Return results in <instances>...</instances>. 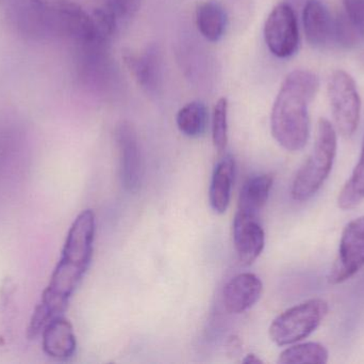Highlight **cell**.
I'll use <instances>...</instances> for the list:
<instances>
[{
  "mask_svg": "<svg viewBox=\"0 0 364 364\" xmlns=\"http://www.w3.org/2000/svg\"><path fill=\"white\" fill-rule=\"evenodd\" d=\"M95 231V214L92 209H85L73 222L59 263L32 314L28 328L30 339L41 335L50 321L65 311L91 264Z\"/></svg>",
  "mask_w": 364,
  "mask_h": 364,
  "instance_id": "6da1fadb",
  "label": "cell"
},
{
  "mask_svg": "<svg viewBox=\"0 0 364 364\" xmlns=\"http://www.w3.org/2000/svg\"><path fill=\"white\" fill-rule=\"evenodd\" d=\"M320 88L314 73L295 70L280 85L271 113V130L280 147L289 152L303 150L310 136L309 106Z\"/></svg>",
  "mask_w": 364,
  "mask_h": 364,
  "instance_id": "7a4b0ae2",
  "label": "cell"
},
{
  "mask_svg": "<svg viewBox=\"0 0 364 364\" xmlns=\"http://www.w3.org/2000/svg\"><path fill=\"white\" fill-rule=\"evenodd\" d=\"M337 149V130L328 120L321 118L314 150L293 181L291 188L293 200L306 202L318 194L333 170Z\"/></svg>",
  "mask_w": 364,
  "mask_h": 364,
  "instance_id": "3957f363",
  "label": "cell"
},
{
  "mask_svg": "<svg viewBox=\"0 0 364 364\" xmlns=\"http://www.w3.org/2000/svg\"><path fill=\"white\" fill-rule=\"evenodd\" d=\"M322 298H312L282 312L269 326V338L278 346L292 345L311 336L328 314Z\"/></svg>",
  "mask_w": 364,
  "mask_h": 364,
  "instance_id": "277c9868",
  "label": "cell"
},
{
  "mask_svg": "<svg viewBox=\"0 0 364 364\" xmlns=\"http://www.w3.org/2000/svg\"><path fill=\"white\" fill-rule=\"evenodd\" d=\"M327 94L336 130L350 138L356 132L361 117V98L356 81L346 71H335L329 77Z\"/></svg>",
  "mask_w": 364,
  "mask_h": 364,
  "instance_id": "5b68a950",
  "label": "cell"
},
{
  "mask_svg": "<svg viewBox=\"0 0 364 364\" xmlns=\"http://www.w3.org/2000/svg\"><path fill=\"white\" fill-rule=\"evenodd\" d=\"M364 267V216L346 224L342 231L339 252L328 275L333 286L352 279Z\"/></svg>",
  "mask_w": 364,
  "mask_h": 364,
  "instance_id": "8992f818",
  "label": "cell"
},
{
  "mask_svg": "<svg viewBox=\"0 0 364 364\" xmlns=\"http://www.w3.org/2000/svg\"><path fill=\"white\" fill-rule=\"evenodd\" d=\"M264 38L269 51L278 58H289L299 45V23L292 6L279 4L271 11L264 25Z\"/></svg>",
  "mask_w": 364,
  "mask_h": 364,
  "instance_id": "52a82bcc",
  "label": "cell"
},
{
  "mask_svg": "<svg viewBox=\"0 0 364 364\" xmlns=\"http://www.w3.org/2000/svg\"><path fill=\"white\" fill-rule=\"evenodd\" d=\"M119 154V177L128 192H136L142 183L143 160L138 134L129 122H122L115 130Z\"/></svg>",
  "mask_w": 364,
  "mask_h": 364,
  "instance_id": "ba28073f",
  "label": "cell"
},
{
  "mask_svg": "<svg viewBox=\"0 0 364 364\" xmlns=\"http://www.w3.org/2000/svg\"><path fill=\"white\" fill-rule=\"evenodd\" d=\"M233 244L240 262L250 265L262 254L265 234L257 216L237 212L233 219Z\"/></svg>",
  "mask_w": 364,
  "mask_h": 364,
  "instance_id": "9c48e42d",
  "label": "cell"
},
{
  "mask_svg": "<svg viewBox=\"0 0 364 364\" xmlns=\"http://www.w3.org/2000/svg\"><path fill=\"white\" fill-rule=\"evenodd\" d=\"M262 291L260 278L254 274H240L225 286L223 292L225 308L229 313H244L258 303Z\"/></svg>",
  "mask_w": 364,
  "mask_h": 364,
  "instance_id": "30bf717a",
  "label": "cell"
},
{
  "mask_svg": "<svg viewBox=\"0 0 364 364\" xmlns=\"http://www.w3.org/2000/svg\"><path fill=\"white\" fill-rule=\"evenodd\" d=\"M124 59L139 85L147 93H156L162 79V55L160 49L151 45L141 53H126Z\"/></svg>",
  "mask_w": 364,
  "mask_h": 364,
  "instance_id": "8fae6325",
  "label": "cell"
},
{
  "mask_svg": "<svg viewBox=\"0 0 364 364\" xmlns=\"http://www.w3.org/2000/svg\"><path fill=\"white\" fill-rule=\"evenodd\" d=\"M43 350L50 358L68 360L76 352L77 342L72 324L63 316H58L42 331Z\"/></svg>",
  "mask_w": 364,
  "mask_h": 364,
  "instance_id": "7c38bea8",
  "label": "cell"
},
{
  "mask_svg": "<svg viewBox=\"0 0 364 364\" xmlns=\"http://www.w3.org/2000/svg\"><path fill=\"white\" fill-rule=\"evenodd\" d=\"M306 38L311 46L320 48L333 38L335 19L318 0H308L303 12Z\"/></svg>",
  "mask_w": 364,
  "mask_h": 364,
  "instance_id": "4fadbf2b",
  "label": "cell"
},
{
  "mask_svg": "<svg viewBox=\"0 0 364 364\" xmlns=\"http://www.w3.org/2000/svg\"><path fill=\"white\" fill-rule=\"evenodd\" d=\"M235 175V162L231 155L223 157L214 168L209 189V201L215 213L224 214L228 209Z\"/></svg>",
  "mask_w": 364,
  "mask_h": 364,
  "instance_id": "5bb4252c",
  "label": "cell"
},
{
  "mask_svg": "<svg viewBox=\"0 0 364 364\" xmlns=\"http://www.w3.org/2000/svg\"><path fill=\"white\" fill-rule=\"evenodd\" d=\"M273 183L274 177L271 175H257L250 177L240 192L237 211L257 216L267 204Z\"/></svg>",
  "mask_w": 364,
  "mask_h": 364,
  "instance_id": "9a60e30c",
  "label": "cell"
},
{
  "mask_svg": "<svg viewBox=\"0 0 364 364\" xmlns=\"http://www.w3.org/2000/svg\"><path fill=\"white\" fill-rule=\"evenodd\" d=\"M196 26L205 40L218 42L226 32V11L214 0L201 2L196 9Z\"/></svg>",
  "mask_w": 364,
  "mask_h": 364,
  "instance_id": "2e32d148",
  "label": "cell"
},
{
  "mask_svg": "<svg viewBox=\"0 0 364 364\" xmlns=\"http://www.w3.org/2000/svg\"><path fill=\"white\" fill-rule=\"evenodd\" d=\"M208 119L207 106L200 100H193L184 105L177 113V128L184 136L198 138L207 130Z\"/></svg>",
  "mask_w": 364,
  "mask_h": 364,
  "instance_id": "e0dca14e",
  "label": "cell"
},
{
  "mask_svg": "<svg viewBox=\"0 0 364 364\" xmlns=\"http://www.w3.org/2000/svg\"><path fill=\"white\" fill-rule=\"evenodd\" d=\"M364 201V137L360 157L350 179L338 196V207L343 211L355 209Z\"/></svg>",
  "mask_w": 364,
  "mask_h": 364,
  "instance_id": "ac0fdd59",
  "label": "cell"
},
{
  "mask_svg": "<svg viewBox=\"0 0 364 364\" xmlns=\"http://www.w3.org/2000/svg\"><path fill=\"white\" fill-rule=\"evenodd\" d=\"M329 353L323 344L316 342L297 344L287 348L280 354L278 363H328Z\"/></svg>",
  "mask_w": 364,
  "mask_h": 364,
  "instance_id": "d6986e66",
  "label": "cell"
},
{
  "mask_svg": "<svg viewBox=\"0 0 364 364\" xmlns=\"http://www.w3.org/2000/svg\"><path fill=\"white\" fill-rule=\"evenodd\" d=\"M212 140L218 152L222 153L228 143V100L220 98L212 115Z\"/></svg>",
  "mask_w": 364,
  "mask_h": 364,
  "instance_id": "ffe728a7",
  "label": "cell"
},
{
  "mask_svg": "<svg viewBox=\"0 0 364 364\" xmlns=\"http://www.w3.org/2000/svg\"><path fill=\"white\" fill-rule=\"evenodd\" d=\"M343 1L344 14L353 24L360 36H364V0H342Z\"/></svg>",
  "mask_w": 364,
  "mask_h": 364,
  "instance_id": "44dd1931",
  "label": "cell"
},
{
  "mask_svg": "<svg viewBox=\"0 0 364 364\" xmlns=\"http://www.w3.org/2000/svg\"><path fill=\"white\" fill-rule=\"evenodd\" d=\"M142 0H107V6L117 15V19L134 16L141 6Z\"/></svg>",
  "mask_w": 364,
  "mask_h": 364,
  "instance_id": "7402d4cb",
  "label": "cell"
},
{
  "mask_svg": "<svg viewBox=\"0 0 364 364\" xmlns=\"http://www.w3.org/2000/svg\"><path fill=\"white\" fill-rule=\"evenodd\" d=\"M243 363L245 364H259V363H263V361L261 360L260 358H258V357L256 356V355L254 354H250L246 356V358L244 359Z\"/></svg>",
  "mask_w": 364,
  "mask_h": 364,
  "instance_id": "603a6c76",
  "label": "cell"
}]
</instances>
